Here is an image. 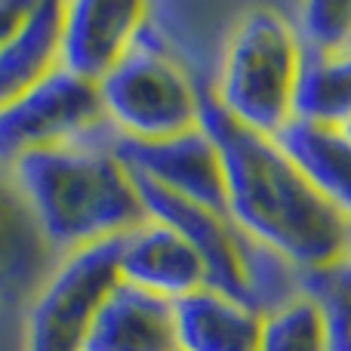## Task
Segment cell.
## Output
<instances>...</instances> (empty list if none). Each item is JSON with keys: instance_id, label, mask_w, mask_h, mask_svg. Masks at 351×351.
I'll list each match as a JSON object with an SVG mask.
<instances>
[{"instance_id": "4", "label": "cell", "mask_w": 351, "mask_h": 351, "mask_svg": "<svg viewBox=\"0 0 351 351\" xmlns=\"http://www.w3.org/2000/svg\"><path fill=\"white\" fill-rule=\"evenodd\" d=\"M204 93L188 65L154 31L152 19L130 53L99 84L105 123L133 142H164L200 127Z\"/></svg>"}, {"instance_id": "19", "label": "cell", "mask_w": 351, "mask_h": 351, "mask_svg": "<svg viewBox=\"0 0 351 351\" xmlns=\"http://www.w3.org/2000/svg\"><path fill=\"white\" fill-rule=\"evenodd\" d=\"M34 3H12V0H0V47L22 28Z\"/></svg>"}, {"instance_id": "5", "label": "cell", "mask_w": 351, "mask_h": 351, "mask_svg": "<svg viewBox=\"0 0 351 351\" xmlns=\"http://www.w3.org/2000/svg\"><path fill=\"white\" fill-rule=\"evenodd\" d=\"M117 241L59 256L31 299L25 351H84L102 299L117 287Z\"/></svg>"}, {"instance_id": "8", "label": "cell", "mask_w": 351, "mask_h": 351, "mask_svg": "<svg viewBox=\"0 0 351 351\" xmlns=\"http://www.w3.org/2000/svg\"><path fill=\"white\" fill-rule=\"evenodd\" d=\"M145 3H117V0H77L62 10V37H59V68L68 74L102 84L117 62L130 53L139 31L145 28Z\"/></svg>"}, {"instance_id": "11", "label": "cell", "mask_w": 351, "mask_h": 351, "mask_svg": "<svg viewBox=\"0 0 351 351\" xmlns=\"http://www.w3.org/2000/svg\"><path fill=\"white\" fill-rule=\"evenodd\" d=\"M84 351H179L173 302L117 280L93 317Z\"/></svg>"}, {"instance_id": "2", "label": "cell", "mask_w": 351, "mask_h": 351, "mask_svg": "<svg viewBox=\"0 0 351 351\" xmlns=\"http://www.w3.org/2000/svg\"><path fill=\"white\" fill-rule=\"evenodd\" d=\"M10 176L56 256L117 241L148 219L133 176L111 148V127L90 139L25 154Z\"/></svg>"}, {"instance_id": "9", "label": "cell", "mask_w": 351, "mask_h": 351, "mask_svg": "<svg viewBox=\"0 0 351 351\" xmlns=\"http://www.w3.org/2000/svg\"><path fill=\"white\" fill-rule=\"evenodd\" d=\"M117 274L123 284L142 293L179 302L191 293L210 287L206 265L197 250L170 225L145 219L139 228L121 237L117 243Z\"/></svg>"}, {"instance_id": "1", "label": "cell", "mask_w": 351, "mask_h": 351, "mask_svg": "<svg viewBox=\"0 0 351 351\" xmlns=\"http://www.w3.org/2000/svg\"><path fill=\"white\" fill-rule=\"evenodd\" d=\"M200 127L222 160L225 210L243 234L284 259L302 280L351 259V219L317 194L278 139L241 127L213 102L210 90Z\"/></svg>"}, {"instance_id": "12", "label": "cell", "mask_w": 351, "mask_h": 351, "mask_svg": "<svg viewBox=\"0 0 351 351\" xmlns=\"http://www.w3.org/2000/svg\"><path fill=\"white\" fill-rule=\"evenodd\" d=\"M179 351H259L265 315L222 290H204L173 302Z\"/></svg>"}, {"instance_id": "15", "label": "cell", "mask_w": 351, "mask_h": 351, "mask_svg": "<svg viewBox=\"0 0 351 351\" xmlns=\"http://www.w3.org/2000/svg\"><path fill=\"white\" fill-rule=\"evenodd\" d=\"M296 117L327 127L351 117V47L327 56L305 53L296 93Z\"/></svg>"}, {"instance_id": "7", "label": "cell", "mask_w": 351, "mask_h": 351, "mask_svg": "<svg viewBox=\"0 0 351 351\" xmlns=\"http://www.w3.org/2000/svg\"><path fill=\"white\" fill-rule=\"evenodd\" d=\"M111 148L130 173L200 206L228 213L222 160L204 127L164 142H133L111 133Z\"/></svg>"}, {"instance_id": "10", "label": "cell", "mask_w": 351, "mask_h": 351, "mask_svg": "<svg viewBox=\"0 0 351 351\" xmlns=\"http://www.w3.org/2000/svg\"><path fill=\"white\" fill-rule=\"evenodd\" d=\"M56 262L19 185L0 167V305L34 299Z\"/></svg>"}, {"instance_id": "3", "label": "cell", "mask_w": 351, "mask_h": 351, "mask_svg": "<svg viewBox=\"0 0 351 351\" xmlns=\"http://www.w3.org/2000/svg\"><path fill=\"white\" fill-rule=\"evenodd\" d=\"M302 59L293 19L274 6H250L228 34L210 96L241 127L274 139L296 117Z\"/></svg>"}, {"instance_id": "16", "label": "cell", "mask_w": 351, "mask_h": 351, "mask_svg": "<svg viewBox=\"0 0 351 351\" xmlns=\"http://www.w3.org/2000/svg\"><path fill=\"white\" fill-rule=\"evenodd\" d=\"M259 351H330L321 305L302 290L296 299L265 315Z\"/></svg>"}, {"instance_id": "6", "label": "cell", "mask_w": 351, "mask_h": 351, "mask_svg": "<svg viewBox=\"0 0 351 351\" xmlns=\"http://www.w3.org/2000/svg\"><path fill=\"white\" fill-rule=\"evenodd\" d=\"M108 127L99 86L56 68L22 99L0 108V167L68 142H80Z\"/></svg>"}, {"instance_id": "13", "label": "cell", "mask_w": 351, "mask_h": 351, "mask_svg": "<svg viewBox=\"0 0 351 351\" xmlns=\"http://www.w3.org/2000/svg\"><path fill=\"white\" fill-rule=\"evenodd\" d=\"M65 3H34L22 28L0 47V108L34 90L59 68V37Z\"/></svg>"}, {"instance_id": "17", "label": "cell", "mask_w": 351, "mask_h": 351, "mask_svg": "<svg viewBox=\"0 0 351 351\" xmlns=\"http://www.w3.org/2000/svg\"><path fill=\"white\" fill-rule=\"evenodd\" d=\"M293 28L305 53H339L351 47V0H315L299 6Z\"/></svg>"}, {"instance_id": "14", "label": "cell", "mask_w": 351, "mask_h": 351, "mask_svg": "<svg viewBox=\"0 0 351 351\" xmlns=\"http://www.w3.org/2000/svg\"><path fill=\"white\" fill-rule=\"evenodd\" d=\"M274 139L317 188V194L351 219V145L339 136V130L293 117Z\"/></svg>"}, {"instance_id": "20", "label": "cell", "mask_w": 351, "mask_h": 351, "mask_svg": "<svg viewBox=\"0 0 351 351\" xmlns=\"http://www.w3.org/2000/svg\"><path fill=\"white\" fill-rule=\"evenodd\" d=\"M336 130H339V136H342V139H346L348 145H351V117H346V121L336 123Z\"/></svg>"}, {"instance_id": "18", "label": "cell", "mask_w": 351, "mask_h": 351, "mask_svg": "<svg viewBox=\"0 0 351 351\" xmlns=\"http://www.w3.org/2000/svg\"><path fill=\"white\" fill-rule=\"evenodd\" d=\"M302 290L321 305L330 351H351V259L302 280Z\"/></svg>"}]
</instances>
